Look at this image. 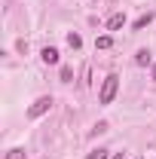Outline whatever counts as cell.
Here are the masks:
<instances>
[{"label":"cell","instance_id":"cell-10","mask_svg":"<svg viewBox=\"0 0 156 159\" xmlns=\"http://www.w3.org/2000/svg\"><path fill=\"white\" fill-rule=\"evenodd\" d=\"M86 159H110V156H107V150H101V147H98V150H92Z\"/></svg>","mask_w":156,"mask_h":159},{"label":"cell","instance_id":"cell-4","mask_svg":"<svg viewBox=\"0 0 156 159\" xmlns=\"http://www.w3.org/2000/svg\"><path fill=\"white\" fill-rule=\"evenodd\" d=\"M122 25H126V16H122V12H113V16L107 19V31H119Z\"/></svg>","mask_w":156,"mask_h":159},{"label":"cell","instance_id":"cell-8","mask_svg":"<svg viewBox=\"0 0 156 159\" xmlns=\"http://www.w3.org/2000/svg\"><path fill=\"white\" fill-rule=\"evenodd\" d=\"M67 46H71V49H80V46H83V37L71 31V34H67Z\"/></svg>","mask_w":156,"mask_h":159},{"label":"cell","instance_id":"cell-12","mask_svg":"<svg viewBox=\"0 0 156 159\" xmlns=\"http://www.w3.org/2000/svg\"><path fill=\"white\" fill-rule=\"evenodd\" d=\"M110 159H122V153H113V156H110Z\"/></svg>","mask_w":156,"mask_h":159},{"label":"cell","instance_id":"cell-6","mask_svg":"<svg viewBox=\"0 0 156 159\" xmlns=\"http://www.w3.org/2000/svg\"><path fill=\"white\" fill-rule=\"evenodd\" d=\"M150 21H153V12H144L141 19H135V25H132V28H135V31H141V28H147Z\"/></svg>","mask_w":156,"mask_h":159},{"label":"cell","instance_id":"cell-11","mask_svg":"<svg viewBox=\"0 0 156 159\" xmlns=\"http://www.w3.org/2000/svg\"><path fill=\"white\" fill-rule=\"evenodd\" d=\"M74 80V70L71 67H61V83H71Z\"/></svg>","mask_w":156,"mask_h":159},{"label":"cell","instance_id":"cell-5","mask_svg":"<svg viewBox=\"0 0 156 159\" xmlns=\"http://www.w3.org/2000/svg\"><path fill=\"white\" fill-rule=\"evenodd\" d=\"M150 61H153V58H150V49H138V52H135V64H138V67H147Z\"/></svg>","mask_w":156,"mask_h":159},{"label":"cell","instance_id":"cell-13","mask_svg":"<svg viewBox=\"0 0 156 159\" xmlns=\"http://www.w3.org/2000/svg\"><path fill=\"white\" fill-rule=\"evenodd\" d=\"M153 80H156V64H153Z\"/></svg>","mask_w":156,"mask_h":159},{"label":"cell","instance_id":"cell-3","mask_svg":"<svg viewBox=\"0 0 156 159\" xmlns=\"http://www.w3.org/2000/svg\"><path fill=\"white\" fill-rule=\"evenodd\" d=\"M40 58L46 61V64H58V49H55V46H46V49L40 52Z\"/></svg>","mask_w":156,"mask_h":159},{"label":"cell","instance_id":"cell-9","mask_svg":"<svg viewBox=\"0 0 156 159\" xmlns=\"http://www.w3.org/2000/svg\"><path fill=\"white\" fill-rule=\"evenodd\" d=\"M6 159H25V150H21V147H12V150L6 153Z\"/></svg>","mask_w":156,"mask_h":159},{"label":"cell","instance_id":"cell-1","mask_svg":"<svg viewBox=\"0 0 156 159\" xmlns=\"http://www.w3.org/2000/svg\"><path fill=\"white\" fill-rule=\"evenodd\" d=\"M117 89H119V77H117V74L104 77V83H101V92H98V104H110V101L117 98Z\"/></svg>","mask_w":156,"mask_h":159},{"label":"cell","instance_id":"cell-2","mask_svg":"<svg viewBox=\"0 0 156 159\" xmlns=\"http://www.w3.org/2000/svg\"><path fill=\"white\" fill-rule=\"evenodd\" d=\"M55 101H52V95H43V98H37L31 107H28V119H37L43 116V113H49V107H52Z\"/></svg>","mask_w":156,"mask_h":159},{"label":"cell","instance_id":"cell-7","mask_svg":"<svg viewBox=\"0 0 156 159\" xmlns=\"http://www.w3.org/2000/svg\"><path fill=\"white\" fill-rule=\"evenodd\" d=\"M95 46L98 49H110V46H113V37H110V34H101V37L95 40Z\"/></svg>","mask_w":156,"mask_h":159}]
</instances>
